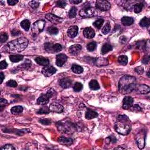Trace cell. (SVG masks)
<instances>
[{
  "mask_svg": "<svg viewBox=\"0 0 150 150\" xmlns=\"http://www.w3.org/2000/svg\"><path fill=\"white\" fill-rule=\"evenodd\" d=\"M0 77H1V82H0V83H2V82H3L4 78H5V76H4V73H2V72L0 73Z\"/></svg>",
  "mask_w": 150,
  "mask_h": 150,
  "instance_id": "91938a15",
  "label": "cell"
},
{
  "mask_svg": "<svg viewBox=\"0 0 150 150\" xmlns=\"http://www.w3.org/2000/svg\"><path fill=\"white\" fill-rule=\"evenodd\" d=\"M103 23H104L103 19H99L97 20H96L95 22H93V25L94 27H95L96 28L99 29L101 28V27H102Z\"/></svg>",
  "mask_w": 150,
  "mask_h": 150,
  "instance_id": "f35d334b",
  "label": "cell"
},
{
  "mask_svg": "<svg viewBox=\"0 0 150 150\" xmlns=\"http://www.w3.org/2000/svg\"><path fill=\"white\" fill-rule=\"evenodd\" d=\"M68 60V56L65 54H59L56 58V64L59 67H61L65 64Z\"/></svg>",
  "mask_w": 150,
  "mask_h": 150,
  "instance_id": "8fae6325",
  "label": "cell"
},
{
  "mask_svg": "<svg viewBox=\"0 0 150 150\" xmlns=\"http://www.w3.org/2000/svg\"><path fill=\"white\" fill-rule=\"evenodd\" d=\"M6 84L8 86H9V87H17L18 85L17 83L14 80H9V81H8Z\"/></svg>",
  "mask_w": 150,
  "mask_h": 150,
  "instance_id": "7dc6e473",
  "label": "cell"
},
{
  "mask_svg": "<svg viewBox=\"0 0 150 150\" xmlns=\"http://www.w3.org/2000/svg\"><path fill=\"white\" fill-rule=\"evenodd\" d=\"M52 49H53V53L59 52L61 51V50H62V46H61L60 44H56L53 45Z\"/></svg>",
  "mask_w": 150,
  "mask_h": 150,
  "instance_id": "60d3db41",
  "label": "cell"
},
{
  "mask_svg": "<svg viewBox=\"0 0 150 150\" xmlns=\"http://www.w3.org/2000/svg\"><path fill=\"white\" fill-rule=\"evenodd\" d=\"M45 21L44 20H39L35 22L32 28V34L35 36L42 32L45 28Z\"/></svg>",
  "mask_w": 150,
  "mask_h": 150,
  "instance_id": "5b68a950",
  "label": "cell"
},
{
  "mask_svg": "<svg viewBox=\"0 0 150 150\" xmlns=\"http://www.w3.org/2000/svg\"><path fill=\"white\" fill-rule=\"evenodd\" d=\"M47 32L49 34L51 35H56L58 34L59 32V30L56 27H49L47 29Z\"/></svg>",
  "mask_w": 150,
  "mask_h": 150,
  "instance_id": "1f68e13d",
  "label": "cell"
},
{
  "mask_svg": "<svg viewBox=\"0 0 150 150\" xmlns=\"http://www.w3.org/2000/svg\"><path fill=\"white\" fill-rule=\"evenodd\" d=\"M95 9L93 8L90 7H87L82 9L79 12V15L82 17L89 18L91 17L94 15Z\"/></svg>",
  "mask_w": 150,
  "mask_h": 150,
  "instance_id": "52a82bcc",
  "label": "cell"
},
{
  "mask_svg": "<svg viewBox=\"0 0 150 150\" xmlns=\"http://www.w3.org/2000/svg\"><path fill=\"white\" fill-rule=\"evenodd\" d=\"M70 2L71 3H73L74 4H78L82 2V1L81 0H72V1H70Z\"/></svg>",
  "mask_w": 150,
  "mask_h": 150,
  "instance_id": "680465c9",
  "label": "cell"
},
{
  "mask_svg": "<svg viewBox=\"0 0 150 150\" xmlns=\"http://www.w3.org/2000/svg\"><path fill=\"white\" fill-rule=\"evenodd\" d=\"M137 146L139 149H143L145 146V136L144 135H138L136 138Z\"/></svg>",
  "mask_w": 150,
  "mask_h": 150,
  "instance_id": "d6986e66",
  "label": "cell"
},
{
  "mask_svg": "<svg viewBox=\"0 0 150 150\" xmlns=\"http://www.w3.org/2000/svg\"><path fill=\"white\" fill-rule=\"evenodd\" d=\"M55 93V90L50 89V90L47 91L46 93L42 94L40 97L37 100V104L38 105L45 106L48 103L49 101L50 98L52 97L53 94Z\"/></svg>",
  "mask_w": 150,
  "mask_h": 150,
  "instance_id": "277c9868",
  "label": "cell"
},
{
  "mask_svg": "<svg viewBox=\"0 0 150 150\" xmlns=\"http://www.w3.org/2000/svg\"><path fill=\"white\" fill-rule=\"evenodd\" d=\"M96 7L101 11H106L110 9L111 5L110 2L106 0H97L96 2Z\"/></svg>",
  "mask_w": 150,
  "mask_h": 150,
  "instance_id": "8992f818",
  "label": "cell"
},
{
  "mask_svg": "<svg viewBox=\"0 0 150 150\" xmlns=\"http://www.w3.org/2000/svg\"><path fill=\"white\" fill-rule=\"evenodd\" d=\"M83 35L86 38L91 39L95 36V32L93 29L90 27H87L83 30Z\"/></svg>",
  "mask_w": 150,
  "mask_h": 150,
  "instance_id": "9a60e30c",
  "label": "cell"
},
{
  "mask_svg": "<svg viewBox=\"0 0 150 150\" xmlns=\"http://www.w3.org/2000/svg\"><path fill=\"white\" fill-rule=\"evenodd\" d=\"M15 149V147L11 144H7L6 146L2 147L1 150H14Z\"/></svg>",
  "mask_w": 150,
  "mask_h": 150,
  "instance_id": "c3c4849f",
  "label": "cell"
},
{
  "mask_svg": "<svg viewBox=\"0 0 150 150\" xmlns=\"http://www.w3.org/2000/svg\"><path fill=\"white\" fill-rule=\"evenodd\" d=\"M56 6L58 7L62 8H64L66 6V2L65 1H63V0H59L56 2Z\"/></svg>",
  "mask_w": 150,
  "mask_h": 150,
  "instance_id": "bcb514c9",
  "label": "cell"
},
{
  "mask_svg": "<svg viewBox=\"0 0 150 150\" xmlns=\"http://www.w3.org/2000/svg\"><path fill=\"white\" fill-rule=\"evenodd\" d=\"M89 87L91 89V90H97L99 89H100V86H99V84L97 82V80H91L89 84Z\"/></svg>",
  "mask_w": 150,
  "mask_h": 150,
  "instance_id": "d4e9b609",
  "label": "cell"
},
{
  "mask_svg": "<svg viewBox=\"0 0 150 150\" xmlns=\"http://www.w3.org/2000/svg\"><path fill=\"white\" fill-rule=\"evenodd\" d=\"M50 110L52 112L57 113H61L63 111V107L60 105L59 103H53L50 105Z\"/></svg>",
  "mask_w": 150,
  "mask_h": 150,
  "instance_id": "7c38bea8",
  "label": "cell"
},
{
  "mask_svg": "<svg viewBox=\"0 0 150 150\" xmlns=\"http://www.w3.org/2000/svg\"><path fill=\"white\" fill-rule=\"evenodd\" d=\"M82 46L79 44H75L71 46L69 49V52L72 55H77L82 50Z\"/></svg>",
  "mask_w": 150,
  "mask_h": 150,
  "instance_id": "5bb4252c",
  "label": "cell"
},
{
  "mask_svg": "<svg viewBox=\"0 0 150 150\" xmlns=\"http://www.w3.org/2000/svg\"><path fill=\"white\" fill-rule=\"evenodd\" d=\"M21 26L26 31H28L30 28V23L28 19H24L21 22Z\"/></svg>",
  "mask_w": 150,
  "mask_h": 150,
  "instance_id": "f1b7e54d",
  "label": "cell"
},
{
  "mask_svg": "<svg viewBox=\"0 0 150 150\" xmlns=\"http://www.w3.org/2000/svg\"><path fill=\"white\" fill-rule=\"evenodd\" d=\"M139 24L141 27L148 28L150 24V20L148 18L144 17L140 21H139Z\"/></svg>",
  "mask_w": 150,
  "mask_h": 150,
  "instance_id": "83f0119b",
  "label": "cell"
},
{
  "mask_svg": "<svg viewBox=\"0 0 150 150\" xmlns=\"http://www.w3.org/2000/svg\"><path fill=\"white\" fill-rule=\"evenodd\" d=\"M149 90L150 89L149 86H147L146 85L139 86L138 88L137 89V91H138V93L139 94H143V95H144V94L148 93L149 92Z\"/></svg>",
  "mask_w": 150,
  "mask_h": 150,
  "instance_id": "603a6c76",
  "label": "cell"
},
{
  "mask_svg": "<svg viewBox=\"0 0 150 150\" xmlns=\"http://www.w3.org/2000/svg\"><path fill=\"white\" fill-rule=\"evenodd\" d=\"M8 104V101L6 100V99H4L3 98H1V100H0V106H1V111L2 110V109L4 108V107H5V106H6Z\"/></svg>",
  "mask_w": 150,
  "mask_h": 150,
  "instance_id": "f907efd6",
  "label": "cell"
},
{
  "mask_svg": "<svg viewBox=\"0 0 150 150\" xmlns=\"http://www.w3.org/2000/svg\"><path fill=\"white\" fill-rule=\"evenodd\" d=\"M98 116V113H96V111H93L91 109L87 108V111L86 112L85 117L87 120H91V119L96 118Z\"/></svg>",
  "mask_w": 150,
  "mask_h": 150,
  "instance_id": "ffe728a7",
  "label": "cell"
},
{
  "mask_svg": "<svg viewBox=\"0 0 150 150\" xmlns=\"http://www.w3.org/2000/svg\"><path fill=\"white\" fill-rule=\"evenodd\" d=\"M8 66V64L6 60H2L0 63V69L2 70L4 69H6Z\"/></svg>",
  "mask_w": 150,
  "mask_h": 150,
  "instance_id": "816d5d0a",
  "label": "cell"
},
{
  "mask_svg": "<svg viewBox=\"0 0 150 150\" xmlns=\"http://www.w3.org/2000/svg\"><path fill=\"white\" fill-rule=\"evenodd\" d=\"M30 64H31L30 61L29 60H27L26 62L20 65V67L22 69H28L30 67Z\"/></svg>",
  "mask_w": 150,
  "mask_h": 150,
  "instance_id": "f6af8a7d",
  "label": "cell"
},
{
  "mask_svg": "<svg viewBox=\"0 0 150 150\" xmlns=\"http://www.w3.org/2000/svg\"><path fill=\"white\" fill-rule=\"evenodd\" d=\"M135 71H136V72L138 73V74L141 75L144 73V68L143 67L138 66V67H137L135 68Z\"/></svg>",
  "mask_w": 150,
  "mask_h": 150,
  "instance_id": "db71d44e",
  "label": "cell"
},
{
  "mask_svg": "<svg viewBox=\"0 0 150 150\" xmlns=\"http://www.w3.org/2000/svg\"><path fill=\"white\" fill-rule=\"evenodd\" d=\"M20 34V31L19 30H18L16 29H14L12 30L11 31V35L13 37H16L18 36V35H19Z\"/></svg>",
  "mask_w": 150,
  "mask_h": 150,
  "instance_id": "9f6ffc18",
  "label": "cell"
},
{
  "mask_svg": "<svg viewBox=\"0 0 150 150\" xmlns=\"http://www.w3.org/2000/svg\"><path fill=\"white\" fill-rule=\"evenodd\" d=\"M73 90L76 92H79L82 90L83 89V85L82 84L79 82H76L74 84V85L73 86Z\"/></svg>",
  "mask_w": 150,
  "mask_h": 150,
  "instance_id": "d590c367",
  "label": "cell"
},
{
  "mask_svg": "<svg viewBox=\"0 0 150 150\" xmlns=\"http://www.w3.org/2000/svg\"><path fill=\"white\" fill-rule=\"evenodd\" d=\"M118 61L121 65L125 66L127 64L128 58L127 56H125V55L120 56H119L118 58Z\"/></svg>",
  "mask_w": 150,
  "mask_h": 150,
  "instance_id": "d6a6232c",
  "label": "cell"
},
{
  "mask_svg": "<svg viewBox=\"0 0 150 150\" xmlns=\"http://www.w3.org/2000/svg\"><path fill=\"white\" fill-rule=\"evenodd\" d=\"M52 46H53V45L51 44V43H49V42L45 43V45H44L45 50L48 53H53Z\"/></svg>",
  "mask_w": 150,
  "mask_h": 150,
  "instance_id": "ab89813d",
  "label": "cell"
},
{
  "mask_svg": "<svg viewBox=\"0 0 150 150\" xmlns=\"http://www.w3.org/2000/svg\"><path fill=\"white\" fill-rule=\"evenodd\" d=\"M35 61L36 62L38 65L44 66H46L49 63V59L43 57V56H38L35 59Z\"/></svg>",
  "mask_w": 150,
  "mask_h": 150,
  "instance_id": "ac0fdd59",
  "label": "cell"
},
{
  "mask_svg": "<svg viewBox=\"0 0 150 150\" xmlns=\"http://www.w3.org/2000/svg\"><path fill=\"white\" fill-rule=\"evenodd\" d=\"M39 122L42 124H44V125H49V124H51V121L49 119H40Z\"/></svg>",
  "mask_w": 150,
  "mask_h": 150,
  "instance_id": "681fc988",
  "label": "cell"
},
{
  "mask_svg": "<svg viewBox=\"0 0 150 150\" xmlns=\"http://www.w3.org/2000/svg\"><path fill=\"white\" fill-rule=\"evenodd\" d=\"M24 110V108L22 107L21 106H16L13 107L11 108V111L12 114H14V115H17V114H21Z\"/></svg>",
  "mask_w": 150,
  "mask_h": 150,
  "instance_id": "484cf974",
  "label": "cell"
},
{
  "mask_svg": "<svg viewBox=\"0 0 150 150\" xmlns=\"http://www.w3.org/2000/svg\"><path fill=\"white\" fill-rule=\"evenodd\" d=\"M40 2L38 1H31L29 2V6L34 9H36L39 6Z\"/></svg>",
  "mask_w": 150,
  "mask_h": 150,
  "instance_id": "b9f144b4",
  "label": "cell"
},
{
  "mask_svg": "<svg viewBox=\"0 0 150 150\" xmlns=\"http://www.w3.org/2000/svg\"><path fill=\"white\" fill-rule=\"evenodd\" d=\"M128 117L125 115H120L117 117V121L115 124V130L121 135L126 136L130 133L131 127Z\"/></svg>",
  "mask_w": 150,
  "mask_h": 150,
  "instance_id": "3957f363",
  "label": "cell"
},
{
  "mask_svg": "<svg viewBox=\"0 0 150 150\" xmlns=\"http://www.w3.org/2000/svg\"><path fill=\"white\" fill-rule=\"evenodd\" d=\"M24 56L21 55H10L9 59L12 62L17 63L23 59Z\"/></svg>",
  "mask_w": 150,
  "mask_h": 150,
  "instance_id": "cb8c5ba5",
  "label": "cell"
},
{
  "mask_svg": "<svg viewBox=\"0 0 150 150\" xmlns=\"http://www.w3.org/2000/svg\"><path fill=\"white\" fill-rule=\"evenodd\" d=\"M76 12H77V8L75 7H72L69 12V17L70 18H73L76 16Z\"/></svg>",
  "mask_w": 150,
  "mask_h": 150,
  "instance_id": "8d00e7d4",
  "label": "cell"
},
{
  "mask_svg": "<svg viewBox=\"0 0 150 150\" xmlns=\"http://www.w3.org/2000/svg\"><path fill=\"white\" fill-rule=\"evenodd\" d=\"M136 87V79L133 76L126 75L122 77L118 83L119 91L123 95L130 93Z\"/></svg>",
  "mask_w": 150,
  "mask_h": 150,
  "instance_id": "6da1fadb",
  "label": "cell"
},
{
  "mask_svg": "<svg viewBox=\"0 0 150 150\" xmlns=\"http://www.w3.org/2000/svg\"><path fill=\"white\" fill-rule=\"evenodd\" d=\"M97 47V44L95 42H91L87 45V49L90 52L94 51Z\"/></svg>",
  "mask_w": 150,
  "mask_h": 150,
  "instance_id": "e575fe53",
  "label": "cell"
},
{
  "mask_svg": "<svg viewBox=\"0 0 150 150\" xmlns=\"http://www.w3.org/2000/svg\"><path fill=\"white\" fill-rule=\"evenodd\" d=\"M7 2L9 6H15V4H17L18 2V0H8Z\"/></svg>",
  "mask_w": 150,
  "mask_h": 150,
  "instance_id": "11a10c76",
  "label": "cell"
},
{
  "mask_svg": "<svg viewBox=\"0 0 150 150\" xmlns=\"http://www.w3.org/2000/svg\"><path fill=\"white\" fill-rule=\"evenodd\" d=\"M79 28L76 25H73L70 27L69 28V29L67 31V34L68 37L70 38H75L78 34Z\"/></svg>",
  "mask_w": 150,
  "mask_h": 150,
  "instance_id": "4fadbf2b",
  "label": "cell"
},
{
  "mask_svg": "<svg viewBox=\"0 0 150 150\" xmlns=\"http://www.w3.org/2000/svg\"><path fill=\"white\" fill-rule=\"evenodd\" d=\"M72 70L73 72L76 73V74H80V73H83V69L80 65L73 64L72 66Z\"/></svg>",
  "mask_w": 150,
  "mask_h": 150,
  "instance_id": "4316f807",
  "label": "cell"
},
{
  "mask_svg": "<svg viewBox=\"0 0 150 150\" xmlns=\"http://www.w3.org/2000/svg\"><path fill=\"white\" fill-rule=\"evenodd\" d=\"M112 50H113L112 46H111L110 44H108V43H106V44H104L103 45L102 48H101V55H104Z\"/></svg>",
  "mask_w": 150,
  "mask_h": 150,
  "instance_id": "7402d4cb",
  "label": "cell"
},
{
  "mask_svg": "<svg viewBox=\"0 0 150 150\" xmlns=\"http://www.w3.org/2000/svg\"><path fill=\"white\" fill-rule=\"evenodd\" d=\"M143 8V4L141 3L137 4L134 6V11L135 13L138 14V13H139V12L142 11Z\"/></svg>",
  "mask_w": 150,
  "mask_h": 150,
  "instance_id": "74e56055",
  "label": "cell"
},
{
  "mask_svg": "<svg viewBox=\"0 0 150 150\" xmlns=\"http://www.w3.org/2000/svg\"><path fill=\"white\" fill-rule=\"evenodd\" d=\"M50 110L47 106H44L40 108L39 110L37 111L38 114H48L50 112Z\"/></svg>",
  "mask_w": 150,
  "mask_h": 150,
  "instance_id": "4dcf8cb0",
  "label": "cell"
},
{
  "mask_svg": "<svg viewBox=\"0 0 150 150\" xmlns=\"http://www.w3.org/2000/svg\"><path fill=\"white\" fill-rule=\"evenodd\" d=\"M58 143H60V144L67 146H71V145H72L73 143V140L72 138H66V137H65L63 136L59 137L58 139Z\"/></svg>",
  "mask_w": 150,
  "mask_h": 150,
  "instance_id": "2e32d148",
  "label": "cell"
},
{
  "mask_svg": "<svg viewBox=\"0 0 150 150\" xmlns=\"http://www.w3.org/2000/svg\"><path fill=\"white\" fill-rule=\"evenodd\" d=\"M149 62V55H147L146 56H144V58L142 59V62H143L144 64H148Z\"/></svg>",
  "mask_w": 150,
  "mask_h": 150,
  "instance_id": "f5cc1de1",
  "label": "cell"
},
{
  "mask_svg": "<svg viewBox=\"0 0 150 150\" xmlns=\"http://www.w3.org/2000/svg\"><path fill=\"white\" fill-rule=\"evenodd\" d=\"M60 86L63 89L69 88L72 84V81L69 78L66 77L61 79L59 82Z\"/></svg>",
  "mask_w": 150,
  "mask_h": 150,
  "instance_id": "e0dca14e",
  "label": "cell"
},
{
  "mask_svg": "<svg viewBox=\"0 0 150 150\" xmlns=\"http://www.w3.org/2000/svg\"><path fill=\"white\" fill-rule=\"evenodd\" d=\"M134 19L131 17H123L121 19V23L124 26H130L134 23Z\"/></svg>",
  "mask_w": 150,
  "mask_h": 150,
  "instance_id": "44dd1931",
  "label": "cell"
},
{
  "mask_svg": "<svg viewBox=\"0 0 150 150\" xmlns=\"http://www.w3.org/2000/svg\"><path fill=\"white\" fill-rule=\"evenodd\" d=\"M45 18L54 24H59L63 21V19L62 18H60L53 14H46L45 16Z\"/></svg>",
  "mask_w": 150,
  "mask_h": 150,
  "instance_id": "ba28073f",
  "label": "cell"
},
{
  "mask_svg": "<svg viewBox=\"0 0 150 150\" xmlns=\"http://www.w3.org/2000/svg\"><path fill=\"white\" fill-rule=\"evenodd\" d=\"M56 69L55 68L52 66H45L42 69V73L46 77H49V76L53 75V74L56 72Z\"/></svg>",
  "mask_w": 150,
  "mask_h": 150,
  "instance_id": "9c48e42d",
  "label": "cell"
},
{
  "mask_svg": "<svg viewBox=\"0 0 150 150\" xmlns=\"http://www.w3.org/2000/svg\"><path fill=\"white\" fill-rule=\"evenodd\" d=\"M28 42V40L25 37L18 38L5 45V49L11 53L20 52L26 49Z\"/></svg>",
  "mask_w": 150,
  "mask_h": 150,
  "instance_id": "7a4b0ae2",
  "label": "cell"
},
{
  "mask_svg": "<svg viewBox=\"0 0 150 150\" xmlns=\"http://www.w3.org/2000/svg\"><path fill=\"white\" fill-rule=\"evenodd\" d=\"M108 138L109 139V140H110V141L111 142V143H116L117 139L116 138V137H114V136H110L109 137H108Z\"/></svg>",
  "mask_w": 150,
  "mask_h": 150,
  "instance_id": "6f0895ef",
  "label": "cell"
},
{
  "mask_svg": "<svg viewBox=\"0 0 150 150\" xmlns=\"http://www.w3.org/2000/svg\"><path fill=\"white\" fill-rule=\"evenodd\" d=\"M129 110L131 111H133V112H139V111H141V108L138 105H135L132 106Z\"/></svg>",
  "mask_w": 150,
  "mask_h": 150,
  "instance_id": "7bdbcfd3",
  "label": "cell"
},
{
  "mask_svg": "<svg viewBox=\"0 0 150 150\" xmlns=\"http://www.w3.org/2000/svg\"><path fill=\"white\" fill-rule=\"evenodd\" d=\"M95 64L97 65V66H104L108 64V62L106 59H102V58H99L95 61Z\"/></svg>",
  "mask_w": 150,
  "mask_h": 150,
  "instance_id": "f546056e",
  "label": "cell"
},
{
  "mask_svg": "<svg viewBox=\"0 0 150 150\" xmlns=\"http://www.w3.org/2000/svg\"><path fill=\"white\" fill-rule=\"evenodd\" d=\"M111 30V25L110 24L109 22H107L106 23V24L104 26L103 28L101 30V31H102V33L103 34L106 35L108 34L109 32H110Z\"/></svg>",
  "mask_w": 150,
  "mask_h": 150,
  "instance_id": "836d02e7",
  "label": "cell"
},
{
  "mask_svg": "<svg viewBox=\"0 0 150 150\" xmlns=\"http://www.w3.org/2000/svg\"><path fill=\"white\" fill-rule=\"evenodd\" d=\"M134 100L130 96H126L123 100V108L125 110H129L133 105Z\"/></svg>",
  "mask_w": 150,
  "mask_h": 150,
  "instance_id": "30bf717a",
  "label": "cell"
},
{
  "mask_svg": "<svg viewBox=\"0 0 150 150\" xmlns=\"http://www.w3.org/2000/svg\"><path fill=\"white\" fill-rule=\"evenodd\" d=\"M1 44H3V43L6 42L7 40H8V34L6 32H2L1 34Z\"/></svg>",
  "mask_w": 150,
  "mask_h": 150,
  "instance_id": "ee69618b",
  "label": "cell"
}]
</instances>
